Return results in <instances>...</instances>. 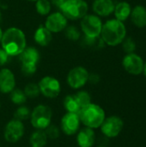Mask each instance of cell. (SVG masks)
Masks as SVG:
<instances>
[{
	"mask_svg": "<svg viewBox=\"0 0 146 147\" xmlns=\"http://www.w3.org/2000/svg\"><path fill=\"white\" fill-rule=\"evenodd\" d=\"M1 46L9 56H19L27 47L24 32L15 27L9 28L3 33Z\"/></svg>",
	"mask_w": 146,
	"mask_h": 147,
	"instance_id": "cell-1",
	"label": "cell"
},
{
	"mask_svg": "<svg viewBox=\"0 0 146 147\" xmlns=\"http://www.w3.org/2000/svg\"><path fill=\"white\" fill-rule=\"evenodd\" d=\"M100 37L104 44L109 47L120 45L126 37V28L125 23L115 18L108 20L102 25Z\"/></svg>",
	"mask_w": 146,
	"mask_h": 147,
	"instance_id": "cell-2",
	"label": "cell"
},
{
	"mask_svg": "<svg viewBox=\"0 0 146 147\" xmlns=\"http://www.w3.org/2000/svg\"><path fill=\"white\" fill-rule=\"evenodd\" d=\"M81 123L86 127L96 129L101 127L106 118L104 109L98 104L89 103L78 114Z\"/></svg>",
	"mask_w": 146,
	"mask_h": 147,
	"instance_id": "cell-3",
	"label": "cell"
},
{
	"mask_svg": "<svg viewBox=\"0 0 146 147\" xmlns=\"http://www.w3.org/2000/svg\"><path fill=\"white\" fill-rule=\"evenodd\" d=\"M21 61V71L26 77L33 76L38 67L40 59L39 51L34 47H26L19 55Z\"/></svg>",
	"mask_w": 146,
	"mask_h": 147,
	"instance_id": "cell-4",
	"label": "cell"
},
{
	"mask_svg": "<svg viewBox=\"0 0 146 147\" xmlns=\"http://www.w3.org/2000/svg\"><path fill=\"white\" fill-rule=\"evenodd\" d=\"M52 110L45 104L37 105L32 111L30 115V123L36 130H45L52 121Z\"/></svg>",
	"mask_w": 146,
	"mask_h": 147,
	"instance_id": "cell-5",
	"label": "cell"
},
{
	"mask_svg": "<svg viewBox=\"0 0 146 147\" xmlns=\"http://www.w3.org/2000/svg\"><path fill=\"white\" fill-rule=\"evenodd\" d=\"M91 102V96L86 90H79L75 94L68 95L65 97L63 105L66 112L79 114L80 111Z\"/></svg>",
	"mask_w": 146,
	"mask_h": 147,
	"instance_id": "cell-6",
	"label": "cell"
},
{
	"mask_svg": "<svg viewBox=\"0 0 146 147\" xmlns=\"http://www.w3.org/2000/svg\"><path fill=\"white\" fill-rule=\"evenodd\" d=\"M59 9L67 19L78 20L88 14L89 5L85 0H65Z\"/></svg>",
	"mask_w": 146,
	"mask_h": 147,
	"instance_id": "cell-7",
	"label": "cell"
},
{
	"mask_svg": "<svg viewBox=\"0 0 146 147\" xmlns=\"http://www.w3.org/2000/svg\"><path fill=\"white\" fill-rule=\"evenodd\" d=\"M102 22L100 16L96 14H87L80 22L81 29L84 35L89 38H98L101 35L102 28Z\"/></svg>",
	"mask_w": 146,
	"mask_h": 147,
	"instance_id": "cell-8",
	"label": "cell"
},
{
	"mask_svg": "<svg viewBox=\"0 0 146 147\" xmlns=\"http://www.w3.org/2000/svg\"><path fill=\"white\" fill-rule=\"evenodd\" d=\"M40 94L45 97L53 99L59 96L61 92L60 82L54 77L45 76L38 83Z\"/></svg>",
	"mask_w": 146,
	"mask_h": 147,
	"instance_id": "cell-9",
	"label": "cell"
},
{
	"mask_svg": "<svg viewBox=\"0 0 146 147\" xmlns=\"http://www.w3.org/2000/svg\"><path fill=\"white\" fill-rule=\"evenodd\" d=\"M89 76V73L86 68L83 66H76L68 72L66 81L71 88L79 90L88 83Z\"/></svg>",
	"mask_w": 146,
	"mask_h": 147,
	"instance_id": "cell-10",
	"label": "cell"
},
{
	"mask_svg": "<svg viewBox=\"0 0 146 147\" xmlns=\"http://www.w3.org/2000/svg\"><path fill=\"white\" fill-rule=\"evenodd\" d=\"M25 127L22 121L16 119L10 120L5 126L3 131L4 140L9 143H17L24 135Z\"/></svg>",
	"mask_w": 146,
	"mask_h": 147,
	"instance_id": "cell-11",
	"label": "cell"
},
{
	"mask_svg": "<svg viewBox=\"0 0 146 147\" xmlns=\"http://www.w3.org/2000/svg\"><path fill=\"white\" fill-rule=\"evenodd\" d=\"M145 61L136 53H126L122 59V66L124 70L133 76H139L143 73Z\"/></svg>",
	"mask_w": 146,
	"mask_h": 147,
	"instance_id": "cell-12",
	"label": "cell"
},
{
	"mask_svg": "<svg viewBox=\"0 0 146 147\" xmlns=\"http://www.w3.org/2000/svg\"><path fill=\"white\" fill-rule=\"evenodd\" d=\"M81 121L78 114L66 112L60 121V131L67 136H72L80 130Z\"/></svg>",
	"mask_w": 146,
	"mask_h": 147,
	"instance_id": "cell-13",
	"label": "cell"
},
{
	"mask_svg": "<svg viewBox=\"0 0 146 147\" xmlns=\"http://www.w3.org/2000/svg\"><path fill=\"white\" fill-rule=\"evenodd\" d=\"M124 122L121 118L113 115L105 118L104 121L101 125V131L108 138H115L122 131Z\"/></svg>",
	"mask_w": 146,
	"mask_h": 147,
	"instance_id": "cell-14",
	"label": "cell"
},
{
	"mask_svg": "<svg viewBox=\"0 0 146 147\" xmlns=\"http://www.w3.org/2000/svg\"><path fill=\"white\" fill-rule=\"evenodd\" d=\"M67 20L68 19L61 12H54L47 16L44 26L51 33H59L67 27Z\"/></svg>",
	"mask_w": 146,
	"mask_h": 147,
	"instance_id": "cell-15",
	"label": "cell"
},
{
	"mask_svg": "<svg viewBox=\"0 0 146 147\" xmlns=\"http://www.w3.org/2000/svg\"><path fill=\"white\" fill-rule=\"evenodd\" d=\"M15 88V78L14 73L8 68L0 70V92L9 94Z\"/></svg>",
	"mask_w": 146,
	"mask_h": 147,
	"instance_id": "cell-16",
	"label": "cell"
},
{
	"mask_svg": "<svg viewBox=\"0 0 146 147\" xmlns=\"http://www.w3.org/2000/svg\"><path fill=\"white\" fill-rule=\"evenodd\" d=\"M115 4L113 0H95L92 4V9L96 15L106 17L114 13Z\"/></svg>",
	"mask_w": 146,
	"mask_h": 147,
	"instance_id": "cell-17",
	"label": "cell"
},
{
	"mask_svg": "<svg viewBox=\"0 0 146 147\" xmlns=\"http://www.w3.org/2000/svg\"><path fill=\"white\" fill-rule=\"evenodd\" d=\"M96 142V133L94 129L83 127L77 134V143L79 147H92Z\"/></svg>",
	"mask_w": 146,
	"mask_h": 147,
	"instance_id": "cell-18",
	"label": "cell"
},
{
	"mask_svg": "<svg viewBox=\"0 0 146 147\" xmlns=\"http://www.w3.org/2000/svg\"><path fill=\"white\" fill-rule=\"evenodd\" d=\"M130 19L133 24L139 28H143L146 27V7L138 4L132 9Z\"/></svg>",
	"mask_w": 146,
	"mask_h": 147,
	"instance_id": "cell-19",
	"label": "cell"
},
{
	"mask_svg": "<svg viewBox=\"0 0 146 147\" xmlns=\"http://www.w3.org/2000/svg\"><path fill=\"white\" fill-rule=\"evenodd\" d=\"M34 39L39 46L46 47L52 41V34L45 26L40 25L37 28V29L34 32Z\"/></svg>",
	"mask_w": 146,
	"mask_h": 147,
	"instance_id": "cell-20",
	"label": "cell"
},
{
	"mask_svg": "<svg viewBox=\"0 0 146 147\" xmlns=\"http://www.w3.org/2000/svg\"><path fill=\"white\" fill-rule=\"evenodd\" d=\"M132 6L131 4L126 1H122L115 4L114 7V16L115 19L120 21V22H126L128 18H130L131 12H132Z\"/></svg>",
	"mask_w": 146,
	"mask_h": 147,
	"instance_id": "cell-21",
	"label": "cell"
},
{
	"mask_svg": "<svg viewBox=\"0 0 146 147\" xmlns=\"http://www.w3.org/2000/svg\"><path fill=\"white\" fill-rule=\"evenodd\" d=\"M47 140L48 139L44 130H36L31 134L29 144L31 147H45L47 144Z\"/></svg>",
	"mask_w": 146,
	"mask_h": 147,
	"instance_id": "cell-22",
	"label": "cell"
},
{
	"mask_svg": "<svg viewBox=\"0 0 146 147\" xmlns=\"http://www.w3.org/2000/svg\"><path fill=\"white\" fill-rule=\"evenodd\" d=\"M10 101L12 103L15 104V105H23L26 102L28 97L26 96L25 93L23 90H20V89H14L10 93Z\"/></svg>",
	"mask_w": 146,
	"mask_h": 147,
	"instance_id": "cell-23",
	"label": "cell"
},
{
	"mask_svg": "<svg viewBox=\"0 0 146 147\" xmlns=\"http://www.w3.org/2000/svg\"><path fill=\"white\" fill-rule=\"evenodd\" d=\"M31 110L28 107L25 105H20L15 111L14 112V119H16L20 121H27L30 118Z\"/></svg>",
	"mask_w": 146,
	"mask_h": 147,
	"instance_id": "cell-24",
	"label": "cell"
},
{
	"mask_svg": "<svg viewBox=\"0 0 146 147\" xmlns=\"http://www.w3.org/2000/svg\"><path fill=\"white\" fill-rule=\"evenodd\" d=\"M51 3L49 0H38L35 2V9L40 16H48L51 11Z\"/></svg>",
	"mask_w": 146,
	"mask_h": 147,
	"instance_id": "cell-25",
	"label": "cell"
},
{
	"mask_svg": "<svg viewBox=\"0 0 146 147\" xmlns=\"http://www.w3.org/2000/svg\"><path fill=\"white\" fill-rule=\"evenodd\" d=\"M23 91L28 98H35V97H38L39 95L40 94L38 84H34V83L28 84L25 86Z\"/></svg>",
	"mask_w": 146,
	"mask_h": 147,
	"instance_id": "cell-26",
	"label": "cell"
},
{
	"mask_svg": "<svg viewBox=\"0 0 146 147\" xmlns=\"http://www.w3.org/2000/svg\"><path fill=\"white\" fill-rule=\"evenodd\" d=\"M65 36L67 37V39L76 41V40H79L80 36H81V33L76 26L71 25V26H67L65 28Z\"/></svg>",
	"mask_w": 146,
	"mask_h": 147,
	"instance_id": "cell-27",
	"label": "cell"
},
{
	"mask_svg": "<svg viewBox=\"0 0 146 147\" xmlns=\"http://www.w3.org/2000/svg\"><path fill=\"white\" fill-rule=\"evenodd\" d=\"M122 47L123 50L126 53H135L137 45L135 40H133V38L132 37H126L125 40L122 41Z\"/></svg>",
	"mask_w": 146,
	"mask_h": 147,
	"instance_id": "cell-28",
	"label": "cell"
},
{
	"mask_svg": "<svg viewBox=\"0 0 146 147\" xmlns=\"http://www.w3.org/2000/svg\"><path fill=\"white\" fill-rule=\"evenodd\" d=\"M44 131L48 140H57L60 135V128L52 124H50Z\"/></svg>",
	"mask_w": 146,
	"mask_h": 147,
	"instance_id": "cell-29",
	"label": "cell"
},
{
	"mask_svg": "<svg viewBox=\"0 0 146 147\" xmlns=\"http://www.w3.org/2000/svg\"><path fill=\"white\" fill-rule=\"evenodd\" d=\"M9 57V54L3 48H0V66H3L5 64H7Z\"/></svg>",
	"mask_w": 146,
	"mask_h": 147,
	"instance_id": "cell-30",
	"label": "cell"
},
{
	"mask_svg": "<svg viewBox=\"0 0 146 147\" xmlns=\"http://www.w3.org/2000/svg\"><path fill=\"white\" fill-rule=\"evenodd\" d=\"M100 81V77L98 74H96V73H92V74H89V81L88 82H90L91 84H98Z\"/></svg>",
	"mask_w": 146,
	"mask_h": 147,
	"instance_id": "cell-31",
	"label": "cell"
},
{
	"mask_svg": "<svg viewBox=\"0 0 146 147\" xmlns=\"http://www.w3.org/2000/svg\"><path fill=\"white\" fill-rule=\"evenodd\" d=\"M65 2V0H50L51 4H52V5H54V6H56V7H58V8H60L61 5H62Z\"/></svg>",
	"mask_w": 146,
	"mask_h": 147,
	"instance_id": "cell-32",
	"label": "cell"
},
{
	"mask_svg": "<svg viewBox=\"0 0 146 147\" xmlns=\"http://www.w3.org/2000/svg\"><path fill=\"white\" fill-rule=\"evenodd\" d=\"M143 73L145 75V77L146 78V62H145V65H144V69H143Z\"/></svg>",
	"mask_w": 146,
	"mask_h": 147,
	"instance_id": "cell-33",
	"label": "cell"
},
{
	"mask_svg": "<svg viewBox=\"0 0 146 147\" xmlns=\"http://www.w3.org/2000/svg\"><path fill=\"white\" fill-rule=\"evenodd\" d=\"M3 30L1 29V28H0V43H1V40H2V37H3Z\"/></svg>",
	"mask_w": 146,
	"mask_h": 147,
	"instance_id": "cell-34",
	"label": "cell"
},
{
	"mask_svg": "<svg viewBox=\"0 0 146 147\" xmlns=\"http://www.w3.org/2000/svg\"><path fill=\"white\" fill-rule=\"evenodd\" d=\"M28 1H29V2H36L38 0H28Z\"/></svg>",
	"mask_w": 146,
	"mask_h": 147,
	"instance_id": "cell-35",
	"label": "cell"
},
{
	"mask_svg": "<svg viewBox=\"0 0 146 147\" xmlns=\"http://www.w3.org/2000/svg\"><path fill=\"white\" fill-rule=\"evenodd\" d=\"M1 16H2V14H1V10H0V19H1Z\"/></svg>",
	"mask_w": 146,
	"mask_h": 147,
	"instance_id": "cell-36",
	"label": "cell"
},
{
	"mask_svg": "<svg viewBox=\"0 0 146 147\" xmlns=\"http://www.w3.org/2000/svg\"><path fill=\"white\" fill-rule=\"evenodd\" d=\"M0 109H1V102H0Z\"/></svg>",
	"mask_w": 146,
	"mask_h": 147,
	"instance_id": "cell-37",
	"label": "cell"
},
{
	"mask_svg": "<svg viewBox=\"0 0 146 147\" xmlns=\"http://www.w3.org/2000/svg\"><path fill=\"white\" fill-rule=\"evenodd\" d=\"M99 147H106V146H99Z\"/></svg>",
	"mask_w": 146,
	"mask_h": 147,
	"instance_id": "cell-38",
	"label": "cell"
}]
</instances>
